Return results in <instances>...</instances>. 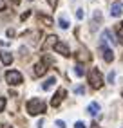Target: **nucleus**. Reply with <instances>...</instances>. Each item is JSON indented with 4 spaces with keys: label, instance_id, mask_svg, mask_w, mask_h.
Listing matches in <instances>:
<instances>
[{
    "label": "nucleus",
    "instance_id": "f257e3e1",
    "mask_svg": "<svg viewBox=\"0 0 123 128\" xmlns=\"http://www.w3.org/2000/svg\"><path fill=\"white\" fill-rule=\"evenodd\" d=\"M27 112L31 116H38V114H43L45 112V103L42 99H36L33 98L31 101H27Z\"/></svg>",
    "mask_w": 123,
    "mask_h": 128
},
{
    "label": "nucleus",
    "instance_id": "f03ea898",
    "mask_svg": "<svg viewBox=\"0 0 123 128\" xmlns=\"http://www.w3.org/2000/svg\"><path fill=\"white\" fill-rule=\"evenodd\" d=\"M89 83H91L92 88H101L103 78H101V72L98 69H91V72H89Z\"/></svg>",
    "mask_w": 123,
    "mask_h": 128
},
{
    "label": "nucleus",
    "instance_id": "7ed1b4c3",
    "mask_svg": "<svg viewBox=\"0 0 123 128\" xmlns=\"http://www.w3.org/2000/svg\"><path fill=\"white\" fill-rule=\"evenodd\" d=\"M6 81L9 85H20L24 81V78H22V74L18 70H7L6 72Z\"/></svg>",
    "mask_w": 123,
    "mask_h": 128
},
{
    "label": "nucleus",
    "instance_id": "20e7f679",
    "mask_svg": "<svg viewBox=\"0 0 123 128\" xmlns=\"http://www.w3.org/2000/svg\"><path fill=\"white\" fill-rule=\"evenodd\" d=\"M65 96H67V90H65V88H58V92H56L54 96H52V99H51V105H52V106H58Z\"/></svg>",
    "mask_w": 123,
    "mask_h": 128
},
{
    "label": "nucleus",
    "instance_id": "39448f33",
    "mask_svg": "<svg viewBox=\"0 0 123 128\" xmlns=\"http://www.w3.org/2000/svg\"><path fill=\"white\" fill-rule=\"evenodd\" d=\"M100 49H101V52H103V60L107 63H110L112 60H114V52H112V49H109L105 44H100Z\"/></svg>",
    "mask_w": 123,
    "mask_h": 128
},
{
    "label": "nucleus",
    "instance_id": "423d86ee",
    "mask_svg": "<svg viewBox=\"0 0 123 128\" xmlns=\"http://www.w3.org/2000/svg\"><path fill=\"white\" fill-rule=\"evenodd\" d=\"M121 13H123V4L121 2H112L110 4V14L112 16H121Z\"/></svg>",
    "mask_w": 123,
    "mask_h": 128
},
{
    "label": "nucleus",
    "instance_id": "0eeeda50",
    "mask_svg": "<svg viewBox=\"0 0 123 128\" xmlns=\"http://www.w3.org/2000/svg\"><path fill=\"white\" fill-rule=\"evenodd\" d=\"M54 50H56L58 54H62V56H69V54H71V52H69V47H67L65 44H62V42H56Z\"/></svg>",
    "mask_w": 123,
    "mask_h": 128
},
{
    "label": "nucleus",
    "instance_id": "6e6552de",
    "mask_svg": "<svg viewBox=\"0 0 123 128\" xmlns=\"http://www.w3.org/2000/svg\"><path fill=\"white\" fill-rule=\"evenodd\" d=\"M45 70H47V65L43 62H38L36 65H34V76H43Z\"/></svg>",
    "mask_w": 123,
    "mask_h": 128
},
{
    "label": "nucleus",
    "instance_id": "1a4fd4ad",
    "mask_svg": "<svg viewBox=\"0 0 123 128\" xmlns=\"http://www.w3.org/2000/svg\"><path fill=\"white\" fill-rule=\"evenodd\" d=\"M87 112H89L91 116H98V112H100V105L96 103V101H92V103L87 106Z\"/></svg>",
    "mask_w": 123,
    "mask_h": 128
},
{
    "label": "nucleus",
    "instance_id": "9d476101",
    "mask_svg": "<svg viewBox=\"0 0 123 128\" xmlns=\"http://www.w3.org/2000/svg\"><path fill=\"white\" fill-rule=\"evenodd\" d=\"M0 60H2V63L4 65H11V62H13V56H11V52H0Z\"/></svg>",
    "mask_w": 123,
    "mask_h": 128
},
{
    "label": "nucleus",
    "instance_id": "9b49d317",
    "mask_svg": "<svg viewBox=\"0 0 123 128\" xmlns=\"http://www.w3.org/2000/svg\"><path fill=\"white\" fill-rule=\"evenodd\" d=\"M54 83H56V78H54V76H51L47 81H43L42 88H43V90H49V88H52V85H54Z\"/></svg>",
    "mask_w": 123,
    "mask_h": 128
},
{
    "label": "nucleus",
    "instance_id": "f8f14e48",
    "mask_svg": "<svg viewBox=\"0 0 123 128\" xmlns=\"http://www.w3.org/2000/svg\"><path fill=\"white\" fill-rule=\"evenodd\" d=\"M56 40H58V38H56L54 34H51V36L47 38V42H45V44H43V50H45L47 47H51V45H56Z\"/></svg>",
    "mask_w": 123,
    "mask_h": 128
},
{
    "label": "nucleus",
    "instance_id": "ddd939ff",
    "mask_svg": "<svg viewBox=\"0 0 123 128\" xmlns=\"http://www.w3.org/2000/svg\"><path fill=\"white\" fill-rule=\"evenodd\" d=\"M58 24H60V27H62V29H67V27H69V22H67V18H65V16H60Z\"/></svg>",
    "mask_w": 123,
    "mask_h": 128
},
{
    "label": "nucleus",
    "instance_id": "4468645a",
    "mask_svg": "<svg viewBox=\"0 0 123 128\" xmlns=\"http://www.w3.org/2000/svg\"><path fill=\"white\" fill-rule=\"evenodd\" d=\"M40 20L45 24V25H52V18L51 16H45V14H40Z\"/></svg>",
    "mask_w": 123,
    "mask_h": 128
},
{
    "label": "nucleus",
    "instance_id": "2eb2a0df",
    "mask_svg": "<svg viewBox=\"0 0 123 128\" xmlns=\"http://www.w3.org/2000/svg\"><path fill=\"white\" fill-rule=\"evenodd\" d=\"M118 38H119V42L123 44V22L118 24Z\"/></svg>",
    "mask_w": 123,
    "mask_h": 128
},
{
    "label": "nucleus",
    "instance_id": "dca6fc26",
    "mask_svg": "<svg viewBox=\"0 0 123 128\" xmlns=\"http://www.w3.org/2000/svg\"><path fill=\"white\" fill-rule=\"evenodd\" d=\"M74 72H76V76H83V67L82 65H76L74 67Z\"/></svg>",
    "mask_w": 123,
    "mask_h": 128
},
{
    "label": "nucleus",
    "instance_id": "f3484780",
    "mask_svg": "<svg viewBox=\"0 0 123 128\" xmlns=\"http://www.w3.org/2000/svg\"><path fill=\"white\" fill-rule=\"evenodd\" d=\"M76 18H78V20L83 18V9H78V11H76Z\"/></svg>",
    "mask_w": 123,
    "mask_h": 128
},
{
    "label": "nucleus",
    "instance_id": "a211bd4d",
    "mask_svg": "<svg viewBox=\"0 0 123 128\" xmlns=\"http://www.w3.org/2000/svg\"><path fill=\"white\" fill-rule=\"evenodd\" d=\"M4 106H6V99H4V98H0V112L4 110Z\"/></svg>",
    "mask_w": 123,
    "mask_h": 128
},
{
    "label": "nucleus",
    "instance_id": "6ab92c4d",
    "mask_svg": "<svg viewBox=\"0 0 123 128\" xmlns=\"http://www.w3.org/2000/svg\"><path fill=\"white\" fill-rule=\"evenodd\" d=\"M47 2H49V6L52 7V9H54V7H56V4H58V0H47Z\"/></svg>",
    "mask_w": 123,
    "mask_h": 128
},
{
    "label": "nucleus",
    "instance_id": "aec40b11",
    "mask_svg": "<svg viewBox=\"0 0 123 128\" xmlns=\"http://www.w3.org/2000/svg\"><path fill=\"white\" fill-rule=\"evenodd\" d=\"M114 78H116V74H114V72L110 70V72H109V81L112 83V81H114Z\"/></svg>",
    "mask_w": 123,
    "mask_h": 128
},
{
    "label": "nucleus",
    "instance_id": "412c9836",
    "mask_svg": "<svg viewBox=\"0 0 123 128\" xmlns=\"http://www.w3.org/2000/svg\"><path fill=\"white\" fill-rule=\"evenodd\" d=\"M74 126H76V128H87V126H85V123H82V121H78Z\"/></svg>",
    "mask_w": 123,
    "mask_h": 128
},
{
    "label": "nucleus",
    "instance_id": "4be33fe9",
    "mask_svg": "<svg viewBox=\"0 0 123 128\" xmlns=\"http://www.w3.org/2000/svg\"><path fill=\"white\" fill-rule=\"evenodd\" d=\"M6 9V2H4V0H0V11H4Z\"/></svg>",
    "mask_w": 123,
    "mask_h": 128
},
{
    "label": "nucleus",
    "instance_id": "5701e85b",
    "mask_svg": "<svg viewBox=\"0 0 123 128\" xmlns=\"http://www.w3.org/2000/svg\"><path fill=\"white\" fill-rule=\"evenodd\" d=\"M83 92H85L83 87H78V88H76V94H83Z\"/></svg>",
    "mask_w": 123,
    "mask_h": 128
},
{
    "label": "nucleus",
    "instance_id": "b1692460",
    "mask_svg": "<svg viewBox=\"0 0 123 128\" xmlns=\"http://www.w3.org/2000/svg\"><path fill=\"white\" fill-rule=\"evenodd\" d=\"M56 126H58V128H64L65 123H64V121H56Z\"/></svg>",
    "mask_w": 123,
    "mask_h": 128
},
{
    "label": "nucleus",
    "instance_id": "393cba45",
    "mask_svg": "<svg viewBox=\"0 0 123 128\" xmlns=\"http://www.w3.org/2000/svg\"><path fill=\"white\" fill-rule=\"evenodd\" d=\"M29 14H31V13H29V11H25V13H24V14H22V20H25V18H27V16H29Z\"/></svg>",
    "mask_w": 123,
    "mask_h": 128
},
{
    "label": "nucleus",
    "instance_id": "a878e982",
    "mask_svg": "<svg viewBox=\"0 0 123 128\" xmlns=\"http://www.w3.org/2000/svg\"><path fill=\"white\" fill-rule=\"evenodd\" d=\"M11 2H13V4H20V0H11Z\"/></svg>",
    "mask_w": 123,
    "mask_h": 128
},
{
    "label": "nucleus",
    "instance_id": "bb28decb",
    "mask_svg": "<svg viewBox=\"0 0 123 128\" xmlns=\"http://www.w3.org/2000/svg\"><path fill=\"white\" fill-rule=\"evenodd\" d=\"M7 128H13V126H7Z\"/></svg>",
    "mask_w": 123,
    "mask_h": 128
},
{
    "label": "nucleus",
    "instance_id": "cd10ccee",
    "mask_svg": "<svg viewBox=\"0 0 123 128\" xmlns=\"http://www.w3.org/2000/svg\"><path fill=\"white\" fill-rule=\"evenodd\" d=\"M0 128H2V124H0Z\"/></svg>",
    "mask_w": 123,
    "mask_h": 128
}]
</instances>
